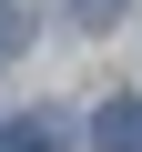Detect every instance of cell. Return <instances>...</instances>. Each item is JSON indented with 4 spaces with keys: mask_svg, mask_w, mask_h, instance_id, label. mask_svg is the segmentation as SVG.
Masks as SVG:
<instances>
[{
    "mask_svg": "<svg viewBox=\"0 0 142 152\" xmlns=\"http://www.w3.org/2000/svg\"><path fill=\"white\" fill-rule=\"evenodd\" d=\"M91 142L102 152H142V102H102L91 112Z\"/></svg>",
    "mask_w": 142,
    "mask_h": 152,
    "instance_id": "6da1fadb",
    "label": "cell"
},
{
    "mask_svg": "<svg viewBox=\"0 0 142 152\" xmlns=\"http://www.w3.org/2000/svg\"><path fill=\"white\" fill-rule=\"evenodd\" d=\"M0 152H61V122L31 112V122H10V142H0Z\"/></svg>",
    "mask_w": 142,
    "mask_h": 152,
    "instance_id": "7a4b0ae2",
    "label": "cell"
},
{
    "mask_svg": "<svg viewBox=\"0 0 142 152\" xmlns=\"http://www.w3.org/2000/svg\"><path fill=\"white\" fill-rule=\"evenodd\" d=\"M71 20H81V31H112V20H122V0H71Z\"/></svg>",
    "mask_w": 142,
    "mask_h": 152,
    "instance_id": "3957f363",
    "label": "cell"
},
{
    "mask_svg": "<svg viewBox=\"0 0 142 152\" xmlns=\"http://www.w3.org/2000/svg\"><path fill=\"white\" fill-rule=\"evenodd\" d=\"M0 51H20V10H10V0H0Z\"/></svg>",
    "mask_w": 142,
    "mask_h": 152,
    "instance_id": "277c9868",
    "label": "cell"
}]
</instances>
